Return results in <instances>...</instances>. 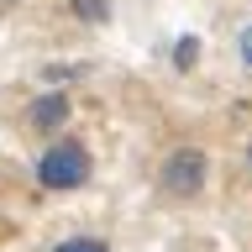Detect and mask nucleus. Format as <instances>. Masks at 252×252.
<instances>
[{
  "instance_id": "nucleus-4",
  "label": "nucleus",
  "mask_w": 252,
  "mask_h": 252,
  "mask_svg": "<svg viewBox=\"0 0 252 252\" xmlns=\"http://www.w3.org/2000/svg\"><path fill=\"white\" fill-rule=\"evenodd\" d=\"M53 252H110L100 236H68V242H58Z\"/></svg>"
},
{
  "instance_id": "nucleus-6",
  "label": "nucleus",
  "mask_w": 252,
  "mask_h": 252,
  "mask_svg": "<svg viewBox=\"0 0 252 252\" xmlns=\"http://www.w3.org/2000/svg\"><path fill=\"white\" fill-rule=\"evenodd\" d=\"M242 63H247V68H252V27L242 32Z\"/></svg>"
},
{
  "instance_id": "nucleus-1",
  "label": "nucleus",
  "mask_w": 252,
  "mask_h": 252,
  "mask_svg": "<svg viewBox=\"0 0 252 252\" xmlns=\"http://www.w3.org/2000/svg\"><path fill=\"white\" fill-rule=\"evenodd\" d=\"M37 179H42V189H79L90 179V153L79 142H53L37 158Z\"/></svg>"
},
{
  "instance_id": "nucleus-3",
  "label": "nucleus",
  "mask_w": 252,
  "mask_h": 252,
  "mask_svg": "<svg viewBox=\"0 0 252 252\" xmlns=\"http://www.w3.org/2000/svg\"><path fill=\"white\" fill-rule=\"evenodd\" d=\"M63 116H68V100H63V94H42V100L32 105V126H58Z\"/></svg>"
},
{
  "instance_id": "nucleus-5",
  "label": "nucleus",
  "mask_w": 252,
  "mask_h": 252,
  "mask_svg": "<svg viewBox=\"0 0 252 252\" xmlns=\"http://www.w3.org/2000/svg\"><path fill=\"white\" fill-rule=\"evenodd\" d=\"M194 53H200L194 42H179V47H173V63H184V68H189V63H194Z\"/></svg>"
},
{
  "instance_id": "nucleus-2",
  "label": "nucleus",
  "mask_w": 252,
  "mask_h": 252,
  "mask_svg": "<svg viewBox=\"0 0 252 252\" xmlns=\"http://www.w3.org/2000/svg\"><path fill=\"white\" fill-rule=\"evenodd\" d=\"M163 189L189 200V194H200L205 189V153L200 147H179V153L163 163Z\"/></svg>"
}]
</instances>
